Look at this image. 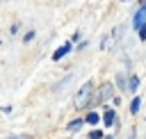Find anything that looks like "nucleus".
<instances>
[{
    "label": "nucleus",
    "mask_w": 146,
    "mask_h": 139,
    "mask_svg": "<svg viewBox=\"0 0 146 139\" xmlns=\"http://www.w3.org/2000/svg\"><path fill=\"white\" fill-rule=\"evenodd\" d=\"M94 91H96L94 82H84V84L80 87V91L75 93V100H73L75 109H82V107H87V105L91 103V96H94Z\"/></svg>",
    "instance_id": "nucleus-1"
},
{
    "label": "nucleus",
    "mask_w": 146,
    "mask_h": 139,
    "mask_svg": "<svg viewBox=\"0 0 146 139\" xmlns=\"http://www.w3.org/2000/svg\"><path fill=\"white\" fill-rule=\"evenodd\" d=\"M112 93H114V87H112L110 82H103V84L98 87V91H94V96H96V98L91 100V105H100V103H105Z\"/></svg>",
    "instance_id": "nucleus-2"
},
{
    "label": "nucleus",
    "mask_w": 146,
    "mask_h": 139,
    "mask_svg": "<svg viewBox=\"0 0 146 139\" xmlns=\"http://www.w3.org/2000/svg\"><path fill=\"white\" fill-rule=\"evenodd\" d=\"M144 23H146V0H141V7L137 9V14H135V18H132V27L139 30Z\"/></svg>",
    "instance_id": "nucleus-3"
},
{
    "label": "nucleus",
    "mask_w": 146,
    "mask_h": 139,
    "mask_svg": "<svg viewBox=\"0 0 146 139\" xmlns=\"http://www.w3.org/2000/svg\"><path fill=\"white\" fill-rule=\"evenodd\" d=\"M121 34H123V25H116V27H114V32H112V36H107V39L103 41V48H114V46H116V41L121 39Z\"/></svg>",
    "instance_id": "nucleus-4"
},
{
    "label": "nucleus",
    "mask_w": 146,
    "mask_h": 139,
    "mask_svg": "<svg viewBox=\"0 0 146 139\" xmlns=\"http://www.w3.org/2000/svg\"><path fill=\"white\" fill-rule=\"evenodd\" d=\"M71 50H73V41H66V43H64L62 48H57V50L52 52V59L57 62V59H62V57H66V55H68Z\"/></svg>",
    "instance_id": "nucleus-5"
},
{
    "label": "nucleus",
    "mask_w": 146,
    "mask_h": 139,
    "mask_svg": "<svg viewBox=\"0 0 146 139\" xmlns=\"http://www.w3.org/2000/svg\"><path fill=\"white\" fill-rule=\"evenodd\" d=\"M114 121H116V112H114V109H107V112L103 114V123L110 128V125H114Z\"/></svg>",
    "instance_id": "nucleus-6"
},
{
    "label": "nucleus",
    "mask_w": 146,
    "mask_h": 139,
    "mask_svg": "<svg viewBox=\"0 0 146 139\" xmlns=\"http://www.w3.org/2000/svg\"><path fill=\"white\" fill-rule=\"evenodd\" d=\"M139 107H141V98H139V96H135V98H132V103H130V112H132V114H137V112H139Z\"/></svg>",
    "instance_id": "nucleus-7"
},
{
    "label": "nucleus",
    "mask_w": 146,
    "mask_h": 139,
    "mask_svg": "<svg viewBox=\"0 0 146 139\" xmlns=\"http://www.w3.org/2000/svg\"><path fill=\"white\" fill-rule=\"evenodd\" d=\"M84 121H87V123H89V125H96V123H98V121H100V116H98V114H96V112H89V114H87V118H84Z\"/></svg>",
    "instance_id": "nucleus-8"
},
{
    "label": "nucleus",
    "mask_w": 146,
    "mask_h": 139,
    "mask_svg": "<svg viewBox=\"0 0 146 139\" xmlns=\"http://www.w3.org/2000/svg\"><path fill=\"white\" fill-rule=\"evenodd\" d=\"M137 87H139V77H137V75H132V77H130V82H128V89H130V91H137Z\"/></svg>",
    "instance_id": "nucleus-9"
},
{
    "label": "nucleus",
    "mask_w": 146,
    "mask_h": 139,
    "mask_svg": "<svg viewBox=\"0 0 146 139\" xmlns=\"http://www.w3.org/2000/svg\"><path fill=\"white\" fill-rule=\"evenodd\" d=\"M80 128H82V121H80V118H78V121H71V123H68V130H71V132H78Z\"/></svg>",
    "instance_id": "nucleus-10"
},
{
    "label": "nucleus",
    "mask_w": 146,
    "mask_h": 139,
    "mask_svg": "<svg viewBox=\"0 0 146 139\" xmlns=\"http://www.w3.org/2000/svg\"><path fill=\"white\" fill-rule=\"evenodd\" d=\"M100 137H103L100 130H91V132H89V139H100Z\"/></svg>",
    "instance_id": "nucleus-11"
},
{
    "label": "nucleus",
    "mask_w": 146,
    "mask_h": 139,
    "mask_svg": "<svg viewBox=\"0 0 146 139\" xmlns=\"http://www.w3.org/2000/svg\"><path fill=\"white\" fill-rule=\"evenodd\" d=\"M137 32H139V39H141V41H146V23H144V25H141Z\"/></svg>",
    "instance_id": "nucleus-12"
},
{
    "label": "nucleus",
    "mask_w": 146,
    "mask_h": 139,
    "mask_svg": "<svg viewBox=\"0 0 146 139\" xmlns=\"http://www.w3.org/2000/svg\"><path fill=\"white\" fill-rule=\"evenodd\" d=\"M7 139H32L30 134H14V137H7Z\"/></svg>",
    "instance_id": "nucleus-13"
},
{
    "label": "nucleus",
    "mask_w": 146,
    "mask_h": 139,
    "mask_svg": "<svg viewBox=\"0 0 146 139\" xmlns=\"http://www.w3.org/2000/svg\"><path fill=\"white\" fill-rule=\"evenodd\" d=\"M32 36H34V32H32V30H30V32H27V34H25V36H23V41H25V43H27V41H32Z\"/></svg>",
    "instance_id": "nucleus-14"
}]
</instances>
